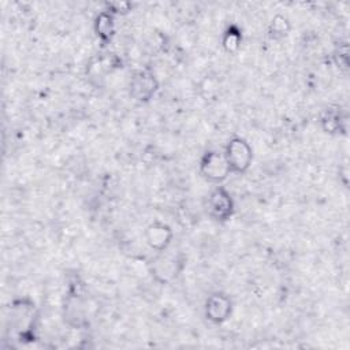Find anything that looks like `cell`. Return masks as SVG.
Segmentation results:
<instances>
[{
    "instance_id": "cell-10",
    "label": "cell",
    "mask_w": 350,
    "mask_h": 350,
    "mask_svg": "<svg viewBox=\"0 0 350 350\" xmlns=\"http://www.w3.org/2000/svg\"><path fill=\"white\" fill-rule=\"evenodd\" d=\"M241 42H242V33H241V30L237 26H234V25L228 26L227 30L223 34V40H221L223 48L227 52L234 53V52H237L239 49Z\"/></svg>"
},
{
    "instance_id": "cell-1",
    "label": "cell",
    "mask_w": 350,
    "mask_h": 350,
    "mask_svg": "<svg viewBox=\"0 0 350 350\" xmlns=\"http://www.w3.org/2000/svg\"><path fill=\"white\" fill-rule=\"evenodd\" d=\"M224 156L231 172L243 174L249 170L253 161V150L249 142L241 137L231 138L224 149Z\"/></svg>"
},
{
    "instance_id": "cell-9",
    "label": "cell",
    "mask_w": 350,
    "mask_h": 350,
    "mask_svg": "<svg viewBox=\"0 0 350 350\" xmlns=\"http://www.w3.org/2000/svg\"><path fill=\"white\" fill-rule=\"evenodd\" d=\"M94 30H96V34L97 37L103 41V42H107L109 41L113 34H115V22H113V15L104 10L101 11L97 18H96V22H94Z\"/></svg>"
},
{
    "instance_id": "cell-8",
    "label": "cell",
    "mask_w": 350,
    "mask_h": 350,
    "mask_svg": "<svg viewBox=\"0 0 350 350\" xmlns=\"http://www.w3.org/2000/svg\"><path fill=\"white\" fill-rule=\"evenodd\" d=\"M179 260L172 256H159L152 261V273L156 276L157 280L160 282H168L174 279L180 267H179Z\"/></svg>"
},
{
    "instance_id": "cell-11",
    "label": "cell",
    "mask_w": 350,
    "mask_h": 350,
    "mask_svg": "<svg viewBox=\"0 0 350 350\" xmlns=\"http://www.w3.org/2000/svg\"><path fill=\"white\" fill-rule=\"evenodd\" d=\"M290 31V22L283 15H276L269 25V34L273 38H282Z\"/></svg>"
},
{
    "instance_id": "cell-5",
    "label": "cell",
    "mask_w": 350,
    "mask_h": 350,
    "mask_svg": "<svg viewBox=\"0 0 350 350\" xmlns=\"http://www.w3.org/2000/svg\"><path fill=\"white\" fill-rule=\"evenodd\" d=\"M208 212L216 221H227L234 213V201L231 194L221 186H217L208 197Z\"/></svg>"
},
{
    "instance_id": "cell-2",
    "label": "cell",
    "mask_w": 350,
    "mask_h": 350,
    "mask_svg": "<svg viewBox=\"0 0 350 350\" xmlns=\"http://www.w3.org/2000/svg\"><path fill=\"white\" fill-rule=\"evenodd\" d=\"M201 175L213 183H220L231 174L230 165L224 156V152L211 150L204 154L200 163Z\"/></svg>"
},
{
    "instance_id": "cell-13",
    "label": "cell",
    "mask_w": 350,
    "mask_h": 350,
    "mask_svg": "<svg viewBox=\"0 0 350 350\" xmlns=\"http://www.w3.org/2000/svg\"><path fill=\"white\" fill-rule=\"evenodd\" d=\"M131 4L130 3H124V1H112V3H107V11H109L112 15L115 14H126L130 10Z\"/></svg>"
},
{
    "instance_id": "cell-3",
    "label": "cell",
    "mask_w": 350,
    "mask_h": 350,
    "mask_svg": "<svg viewBox=\"0 0 350 350\" xmlns=\"http://www.w3.org/2000/svg\"><path fill=\"white\" fill-rule=\"evenodd\" d=\"M34 302L27 299L15 301L11 306V323L22 339L31 336L34 325Z\"/></svg>"
},
{
    "instance_id": "cell-6",
    "label": "cell",
    "mask_w": 350,
    "mask_h": 350,
    "mask_svg": "<svg viewBox=\"0 0 350 350\" xmlns=\"http://www.w3.org/2000/svg\"><path fill=\"white\" fill-rule=\"evenodd\" d=\"M232 312L230 297L223 293H213L205 302V317L213 324L224 323Z\"/></svg>"
},
{
    "instance_id": "cell-4",
    "label": "cell",
    "mask_w": 350,
    "mask_h": 350,
    "mask_svg": "<svg viewBox=\"0 0 350 350\" xmlns=\"http://www.w3.org/2000/svg\"><path fill=\"white\" fill-rule=\"evenodd\" d=\"M130 96L138 103L149 101L159 89L157 79L149 70H138L135 71L129 83Z\"/></svg>"
},
{
    "instance_id": "cell-12",
    "label": "cell",
    "mask_w": 350,
    "mask_h": 350,
    "mask_svg": "<svg viewBox=\"0 0 350 350\" xmlns=\"http://www.w3.org/2000/svg\"><path fill=\"white\" fill-rule=\"evenodd\" d=\"M342 120H340V115L338 111H332V109H328L324 116L321 118V124L324 127V130L327 133H336L340 130L342 127Z\"/></svg>"
},
{
    "instance_id": "cell-7",
    "label": "cell",
    "mask_w": 350,
    "mask_h": 350,
    "mask_svg": "<svg viewBox=\"0 0 350 350\" xmlns=\"http://www.w3.org/2000/svg\"><path fill=\"white\" fill-rule=\"evenodd\" d=\"M172 230L164 224V223H160V221H154L152 224H149L145 230V238H146V242L148 245L161 253V252H165L172 241Z\"/></svg>"
}]
</instances>
